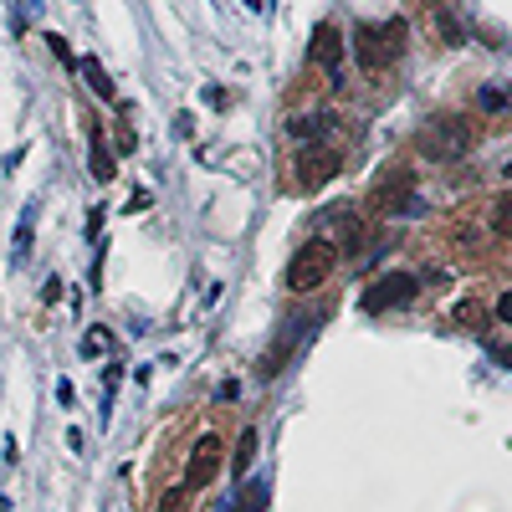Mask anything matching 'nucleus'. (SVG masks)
<instances>
[{
	"instance_id": "obj_1",
	"label": "nucleus",
	"mask_w": 512,
	"mask_h": 512,
	"mask_svg": "<svg viewBox=\"0 0 512 512\" xmlns=\"http://www.w3.org/2000/svg\"><path fill=\"white\" fill-rule=\"evenodd\" d=\"M405 36H410V21L405 16L359 26V32H353V57H359L364 72H384V67H395L405 57Z\"/></svg>"
},
{
	"instance_id": "obj_2",
	"label": "nucleus",
	"mask_w": 512,
	"mask_h": 512,
	"mask_svg": "<svg viewBox=\"0 0 512 512\" xmlns=\"http://www.w3.org/2000/svg\"><path fill=\"white\" fill-rule=\"evenodd\" d=\"M334 267H338V246L334 241H323V236H313L307 246H297V256L288 261V292L323 288V282L334 277Z\"/></svg>"
},
{
	"instance_id": "obj_3",
	"label": "nucleus",
	"mask_w": 512,
	"mask_h": 512,
	"mask_svg": "<svg viewBox=\"0 0 512 512\" xmlns=\"http://www.w3.org/2000/svg\"><path fill=\"white\" fill-rule=\"evenodd\" d=\"M471 144H477V128L466 123V118H456V113L431 118V123L420 128V154H431V160H441V164L462 160Z\"/></svg>"
},
{
	"instance_id": "obj_4",
	"label": "nucleus",
	"mask_w": 512,
	"mask_h": 512,
	"mask_svg": "<svg viewBox=\"0 0 512 512\" xmlns=\"http://www.w3.org/2000/svg\"><path fill=\"white\" fill-rule=\"evenodd\" d=\"M374 206H379L384 215H420L425 200L416 195V175H410V169H395V175L374 190Z\"/></svg>"
},
{
	"instance_id": "obj_5",
	"label": "nucleus",
	"mask_w": 512,
	"mask_h": 512,
	"mask_svg": "<svg viewBox=\"0 0 512 512\" xmlns=\"http://www.w3.org/2000/svg\"><path fill=\"white\" fill-rule=\"evenodd\" d=\"M416 292L420 282L410 272H384L374 288L364 292V313H384V307H405V303H416Z\"/></svg>"
},
{
	"instance_id": "obj_6",
	"label": "nucleus",
	"mask_w": 512,
	"mask_h": 512,
	"mask_svg": "<svg viewBox=\"0 0 512 512\" xmlns=\"http://www.w3.org/2000/svg\"><path fill=\"white\" fill-rule=\"evenodd\" d=\"M307 334H313V323H307V318H288V323H282V334H277V349L267 353L261 364H256V379H277V374H282V364H288L292 353H297V343H303Z\"/></svg>"
},
{
	"instance_id": "obj_7",
	"label": "nucleus",
	"mask_w": 512,
	"mask_h": 512,
	"mask_svg": "<svg viewBox=\"0 0 512 512\" xmlns=\"http://www.w3.org/2000/svg\"><path fill=\"white\" fill-rule=\"evenodd\" d=\"M338 169H343V160H338L334 149H313V144H307L303 154H297V185H303V190H318V185H328Z\"/></svg>"
},
{
	"instance_id": "obj_8",
	"label": "nucleus",
	"mask_w": 512,
	"mask_h": 512,
	"mask_svg": "<svg viewBox=\"0 0 512 512\" xmlns=\"http://www.w3.org/2000/svg\"><path fill=\"white\" fill-rule=\"evenodd\" d=\"M215 471H221V441H215V435H200V446H195V456H190V471H185V492H200Z\"/></svg>"
},
{
	"instance_id": "obj_9",
	"label": "nucleus",
	"mask_w": 512,
	"mask_h": 512,
	"mask_svg": "<svg viewBox=\"0 0 512 512\" xmlns=\"http://www.w3.org/2000/svg\"><path fill=\"white\" fill-rule=\"evenodd\" d=\"M318 67H328V72H338L343 67V36H338L334 21H323L318 32H313V51H307Z\"/></svg>"
},
{
	"instance_id": "obj_10",
	"label": "nucleus",
	"mask_w": 512,
	"mask_h": 512,
	"mask_svg": "<svg viewBox=\"0 0 512 512\" xmlns=\"http://www.w3.org/2000/svg\"><path fill=\"white\" fill-rule=\"evenodd\" d=\"M431 21H435V32H441L446 47H466V21L451 0H431Z\"/></svg>"
},
{
	"instance_id": "obj_11",
	"label": "nucleus",
	"mask_w": 512,
	"mask_h": 512,
	"mask_svg": "<svg viewBox=\"0 0 512 512\" xmlns=\"http://www.w3.org/2000/svg\"><path fill=\"white\" fill-rule=\"evenodd\" d=\"M334 113H292L288 118V133L292 139H303V144H318V139H328L334 133Z\"/></svg>"
},
{
	"instance_id": "obj_12",
	"label": "nucleus",
	"mask_w": 512,
	"mask_h": 512,
	"mask_svg": "<svg viewBox=\"0 0 512 512\" xmlns=\"http://www.w3.org/2000/svg\"><path fill=\"white\" fill-rule=\"evenodd\" d=\"M87 169H93L97 185H108L118 175V160H113V149L103 144V128H93V139H87Z\"/></svg>"
},
{
	"instance_id": "obj_13",
	"label": "nucleus",
	"mask_w": 512,
	"mask_h": 512,
	"mask_svg": "<svg viewBox=\"0 0 512 512\" xmlns=\"http://www.w3.org/2000/svg\"><path fill=\"white\" fill-rule=\"evenodd\" d=\"M231 512H267V477H246L241 481Z\"/></svg>"
},
{
	"instance_id": "obj_14",
	"label": "nucleus",
	"mask_w": 512,
	"mask_h": 512,
	"mask_svg": "<svg viewBox=\"0 0 512 512\" xmlns=\"http://www.w3.org/2000/svg\"><path fill=\"white\" fill-rule=\"evenodd\" d=\"M78 72L87 78V87H93L97 97H108V103H118V87H113V78L103 72V62H97V57H78Z\"/></svg>"
},
{
	"instance_id": "obj_15",
	"label": "nucleus",
	"mask_w": 512,
	"mask_h": 512,
	"mask_svg": "<svg viewBox=\"0 0 512 512\" xmlns=\"http://www.w3.org/2000/svg\"><path fill=\"white\" fill-rule=\"evenodd\" d=\"M251 462H256V431H241L236 451H231V471H236V477H246V471H251Z\"/></svg>"
},
{
	"instance_id": "obj_16",
	"label": "nucleus",
	"mask_w": 512,
	"mask_h": 512,
	"mask_svg": "<svg viewBox=\"0 0 512 512\" xmlns=\"http://www.w3.org/2000/svg\"><path fill=\"white\" fill-rule=\"evenodd\" d=\"M32 241H36V206H26V215H21V225H16V261L32 256Z\"/></svg>"
},
{
	"instance_id": "obj_17",
	"label": "nucleus",
	"mask_w": 512,
	"mask_h": 512,
	"mask_svg": "<svg viewBox=\"0 0 512 512\" xmlns=\"http://www.w3.org/2000/svg\"><path fill=\"white\" fill-rule=\"evenodd\" d=\"M507 103H512L507 87H481V93H477V108H481V113H502Z\"/></svg>"
},
{
	"instance_id": "obj_18",
	"label": "nucleus",
	"mask_w": 512,
	"mask_h": 512,
	"mask_svg": "<svg viewBox=\"0 0 512 512\" xmlns=\"http://www.w3.org/2000/svg\"><path fill=\"white\" fill-rule=\"evenodd\" d=\"M492 225H497V236H512V195H502L492 206Z\"/></svg>"
},
{
	"instance_id": "obj_19",
	"label": "nucleus",
	"mask_w": 512,
	"mask_h": 512,
	"mask_svg": "<svg viewBox=\"0 0 512 512\" xmlns=\"http://www.w3.org/2000/svg\"><path fill=\"white\" fill-rule=\"evenodd\" d=\"M47 47H51V57H57V62H78V57H72V47H67V36H62V32H51V36H47Z\"/></svg>"
},
{
	"instance_id": "obj_20",
	"label": "nucleus",
	"mask_w": 512,
	"mask_h": 512,
	"mask_svg": "<svg viewBox=\"0 0 512 512\" xmlns=\"http://www.w3.org/2000/svg\"><path fill=\"white\" fill-rule=\"evenodd\" d=\"M103 349H108V334H87L82 338V353H87V359H97Z\"/></svg>"
},
{
	"instance_id": "obj_21",
	"label": "nucleus",
	"mask_w": 512,
	"mask_h": 512,
	"mask_svg": "<svg viewBox=\"0 0 512 512\" xmlns=\"http://www.w3.org/2000/svg\"><path fill=\"white\" fill-rule=\"evenodd\" d=\"M487 353H492L502 369H512V349H507V343H492V338H487Z\"/></svg>"
},
{
	"instance_id": "obj_22",
	"label": "nucleus",
	"mask_w": 512,
	"mask_h": 512,
	"mask_svg": "<svg viewBox=\"0 0 512 512\" xmlns=\"http://www.w3.org/2000/svg\"><path fill=\"white\" fill-rule=\"evenodd\" d=\"M62 297V277H47V288H41V303H57Z\"/></svg>"
},
{
	"instance_id": "obj_23",
	"label": "nucleus",
	"mask_w": 512,
	"mask_h": 512,
	"mask_svg": "<svg viewBox=\"0 0 512 512\" xmlns=\"http://www.w3.org/2000/svg\"><path fill=\"white\" fill-rule=\"evenodd\" d=\"M149 206H154V195H149V190H133V200H128V210L139 215V210H149Z\"/></svg>"
},
{
	"instance_id": "obj_24",
	"label": "nucleus",
	"mask_w": 512,
	"mask_h": 512,
	"mask_svg": "<svg viewBox=\"0 0 512 512\" xmlns=\"http://www.w3.org/2000/svg\"><path fill=\"white\" fill-rule=\"evenodd\" d=\"M185 497H190L185 487H169V497H164V512H179V502H185Z\"/></svg>"
},
{
	"instance_id": "obj_25",
	"label": "nucleus",
	"mask_w": 512,
	"mask_h": 512,
	"mask_svg": "<svg viewBox=\"0 0 512 512\" xmlns=\"http://www.w3.org/2000/svg\"><path fill=\"white\" fill-rule=\"evenodd\" d=\"M497 318L512 323V292H507V297H497Z\"/></svg>"
},
{
	"instance_id": "obj_26",
	"label": "nucleus",
	"mask_w": 512,
	"mask_h": 512,
	"mask_svg": "<svg viewBox=\"0 0 512 512\" xmlns=\"http://www.w3.org/2000/svg\"><path fill=\"white\" fill-rule=\"evenodd\" d=\"M246 5H251L256 16H261V11H272V0H246Z\"/></svg>"
},
{
	"instance_id": "obj_27",
	"label": "nucleus",
	"mask_w": 512,
	"mask_h": 512,
	"mask_svg": "<svg viewBox=\"0 0 512 512\" xmlns=\"http://www.w3.org/2000/svg\"><path fill=\"white\" fill-rule=\"evenodd\" d=\"M502 169H507V175H512V164H502Z\"/></svg>"
}]
</instances>
